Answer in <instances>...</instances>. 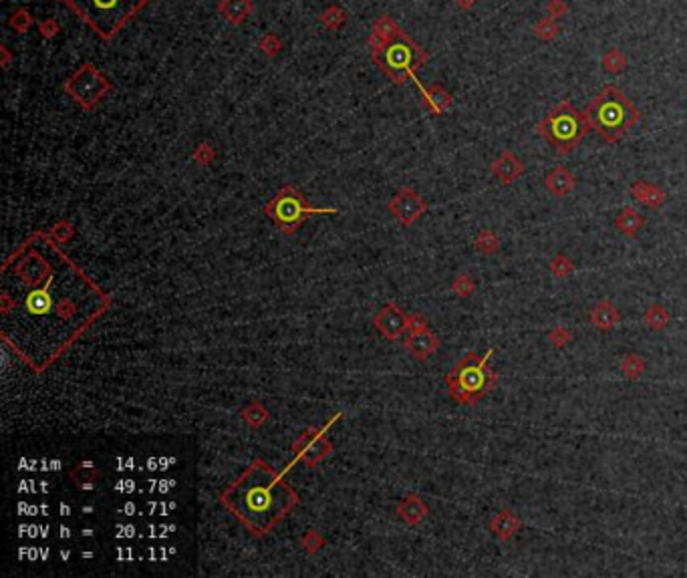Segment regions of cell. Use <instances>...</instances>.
I'll return each mask as SVG.
<instances>
[{
  "label": "cell",
  "mask_w": 687,
  "mask_h": 578,
  "mask_svg": "<svg viewBox=\"0 0 687 578\" xmlns=\"http://www.w3.org/2000/svg\"><path fill=\"white\" fill-rule=\"evenodd\" d=\"M254 10V4L252 0H220L218 4V12L220 17L228 23V25H240L244 23L250 12Z\"/></svg>",
  "instance_id": "cell-14"
},
{
  "label": "cell",
  "mask_w": 687,
  "mask_h": 578,
  "mask_svg": "<svg viewBox=\"0 0 687 578\" xmlns=\"http://www.w3.org/2000/svg\"><path fill=\"white\" fill-rule=\"evenodd\" d=\"M522 528V520L518 514L510 508H502L492 520H490V532L500 538V540H510L516 536V532Z\"/></svg>",
  "instance_id": "cell-12"
},
{
  "label": "cell",
  "mask_w": 687,
  "mask_h": 578,
  "mask_svg": "<svg viewBox=\"0 0 687 578\" xmlns=\"http://www.w3.org/2000/svg\"><path fill=\"white\" fill-rule=\"evenodd\" d=\"M524 161L518 158L514 152L510 149H504L502 154L498 158L492 161L490 165V172L492 176L500 182L502 185H512L522 174H524Z\"/></svg>",
  "instance_id": "cell-7"
},
{
  "label": "cell",
  "mask_w": 687,
  "mask_h": 578,
  "mask_svg": "<svg viewBox=\"0 0 687 578\" xmlns=\"http://www.w3.org/2000/svg\"><path fill=\"white\" fill-rule=\"evenodd\" d=\"M260 49H263V53L266 56H276V54L280 53V49H283V41H280L278 34L266 32L265 37H263V41H260Z\"/></svg>",
  "instance_id": "cell-26"
},
{
  "label": "cell",
  "mask_w": 687,
  "mask_h": 578,
  "mask_svg": "<svg viewBox=\"0 0 687 578\" xmlns=\"http://www.w3.org/2000/svg\"><path fill=\"white\" fill-rule=\"evenodd\" d=\"M588 318H591V322H593L595 329H599V331H613L619 324V320H621V313L617 311V307L611 300H601V302H597L591 309Z\"/></svg>",
  "instance_id": "cell-13"
},
{
  "label": "cell",
  "mask_w": 687,
  "mask_h": 578,
  "mask_svg": "<svg viewBox=\"0 0 687 578\" xmlns=\"http://www.w3.org/2000/svg\"><path fill=\"white\" fill-rule=\"evenodd\" d=\"M393 211L399 216V220L409 224L425 211V204L413 189H401L393 202Z\"/></svg>",
  "instance_id": "cell-9"
},
{
  "label": "cell",
  "mask_w": 687,
  "mask_h": 578,
  "mask_svg": "<svg viewBox=\"0 0 687 578\" xmlns=\"http://www.w3.org/2000/svg\"><path fill=\"white\" fill-rule=\"evenodd\" d=\"M8 25H10V28H14L17 32H21V34H27L28 30L32 28V25H34V19H32V14L28 12L27 8L23 6V8H19L17 12H12V17H10V21H8Z\"/></svg>",
  "instance_id": "cell-25"
},
{
  "label": "cell",
  "mask_w": 687,
  "mask_h": 578,
  "mask_svg": "<svg viewBox=\"0 0 687 578\" xmlns=\"http://www.w3.org/2000/svg\"><path fill=\"white\" fill-rule=\"evenodd\" d=\"M63 89L81 107L91 109L103 99V95L111 89V83L93 63H83L79 69L63 83Z\"/></svg>",
  "instance_id": "cell-6"
},
{
  "label": "cell",
  "mask_w": 687,
  "mask_h": 578,
  "mask_svg": "<svg viewBox=\"0 0 687 578\" xmlns=\"http://www.w3.org/2000/svg\"><path fill=\"white\" fill-rule=\"evenodd\" d=\"M548 339H551V342H553L555 347H564V344H568V341L573 339V335H571L568 329H564L562 324H558V327H555V329L551 331Z\"/></svg>",
  "instance_id": "cell-29"
},
{
  "label": "cell",
  "mask_w": 687,
  "mask_h": 578,
  "mask_svg": "<svg viewBox=\"0 0 687 578\" xmlns=\"http://www.w3.org/2000/svg\"><path fill=\"white\" fill-rule=\"evenodd\" d=\"M643 226H645V218L635 210V208H629V206L623 208L621 214L615 218V228H617L621 234H625V236L629 238L637 236V234L641 232Z\"/></svg>",
  "instance_id": "cell-16"
},
{
  "label": "cell",
  "mask_w": 687,
  "mask_h": 578,
  "mask_svg": "<svg viewBox=\"0 0 687 578\" xmlns=\"http://www.w3.org/2000/svg\"><path fill=\"white\" fill-rule=\"evenodd\" d=\"M492 355H494V349H488L482 357L476 353H470L458 367L453 369V373L448 377V383L449 393L455 401L472 405L496 387L498 377L488 367V361Z\"/></svg>",
  "instance_id": "cell-4"
},
{
  "label": "cell",
  "mask_w": 687,
  "mask_h": 578,
  "mask_svg": "<svg viewBox=\"0 0 687 578\" xmlns=\"http://www.w3.org/2000/svg\"><path fill=\"white\" fill-rule=\"evenodd\" d=\"M150 0H65L95 34L111 41L147 6Z\"/></svg>",
  "instance_id": "cell-2"
},
{
  "label": "cell",
  "mask_w": 687,
  "mask_h": 578,
  "mask_svg": "<svg viewBox=\"0 0 687 578\" xmlns=\"http://www.w3.org/2000/svg\"><path fill=\"white\" fill-rule=\"evenodd\" d=\"M627 65H629L627 54L623 53L621 49H617V47H611L607 53L603 54V59H601V67H603V71L608 73V75L623 73L627 69Z\"/></svg>",
  "instance_id": "cell-17"
},
{
  "label": "cell",
  "mask_w": 687,
  "mask_h": 578,
  "mask_svg": "<svg viewBox=\"0 0 687 578\" xmlns=\"http://www.w3.org/2000/svg\"><path fill=\"white\" fill-rule=\"evenodd\" d=\"M619 367H621V373H623L625 379L637 381V379H641L643 373H645V361H643L641 355L629 353V355H625V357L621 359V365H619Z\"/></svg>",
  "instance_id": "cell-19"
},
{
  "label": "cell",
  "mask_w": 687,
  "mask_h": 578,
  "mask_svg": "<svg viewBox=\"0 0 687 578\" xmlns=\"http://www.w3.org/2000/svg\"><path fill=\"white\" fill-rule=\"evenodd\" d=\"M305 211H311V210H307V208L300 204V198L294 196L292 192L291 196H289V192H285V194L278 198V202L274 204V214H276V218H278L280 222H296Z\"/></svg>",
  "instance_id": "cell-15"
},
{
  "label": "cell",
  "mask_w": 687,
  "mask_h": 578,
  "mask_svg": "<svg viewBox=\"0 0 687 578\" xmlns=\"http://www.w3.org/2000/svg\"><path fill=\"white\" fill-rule=\"evenodd\" d=\"M631 196L637 202H641L643 206H647L651 210H659L667 200V194L661 185L649 184V182H643V180H637L631 184Z\"/></svg>",
  "instance_id": "cell-11"
},
{
  "label": "cell",
  "mask_w": 687,
  "mask_h": 578,
  "mask_svg": "<svg viewBox=\"0 0 687 578\" xmlns=\"http://www.w3.org/2000/svg\"><path fill=\"white\" fill-rule=\"evenodd\" d=\"M399 32H403V30L397 27L396 23H393V19L387 17V14L379 17V19L375 21V25H373V34L379 37V39H381L383 43H387V45L396 39Z\"/></svg>",
  "instance_id": "cell-21"
},
{
  "label": "cell",
  "mask_w": 687,
  "mask_h": 578,
  "mask_svg": "<svg viewBox=\"0 0 687 578\" xmlns=\"http://www.w3.org/2000/svg\"><path fill=\"white\" fill-rule=\"evenodd\" d=\"M643 320H645V324H647L651 331H663V329L669 324L671 315H669V311H667L663 305H651V307L647 309L645 316H643Z\"/></svg>",
  "instance_id": "cell-20"
},
{
  "label": "cell",
  "mask_w": 687,
  "mask_h": 578,
  "mask_svg": "<svg viewBox=\"0 0 687 578\" xmlns=\"http://www.w3.org/2000/svg\"><path fill=\"white\" fill-rule=\"evenodd\" d=\"M582 113L591 130L607 143H619L625 139L641 119V111L633 101L613 85L603 87Z\"/></svg>",
  "instance_id": "cell-1"
},
{
  "label": "cell",
  "mask_w": 687,
  "mask_h": 578,
  "mask_svg": "<svg viewBox=\"0 0 687 578\" xmlns=\"http://www.w3.org/2000/svg\"><path fill=\"white\" fill-rule=\"evenodd\" d=\"M566 12H568V2L566 0H548L546 2V14L551 17V19H562V17H566Z\"/></svg>",
  "instance_id": "cell-27"
},
{
  "label": "cell",
  "mask_w": 687,
  "mask_h": 578,
  "mask_svg": "<svg viewBox=\"0 0 687 578\" xmlns=\"http://www.w3.org/2000/svg\"><path fill=\"white\" fill-rule=\"evenodd\" d=\"M57 2H65V0H57Z\"/></svg>",
  "instance_id": "cell-34"
},
{
  "label": "cell",
  "mask_w": 687,
  "mask_h": 578,
  "mask_svg": "<svg viewBox=\"0 0 687 578\" xmlns=\"http://www.w3.org/2000/svg\"><path fill=\"white\" fill-rule=\"evenodd\" d=\"M39 30H41V34L45 39H53V37H57V32H59V23L54 19H45V21L39 23Z\"/></svg>",
  "instance_id": "cell-30"
},
{
  "label": "cell",
  "mask_w": 687,
  "mask_h": 578,
  "mask_svg": "<svg viewBox=\"0 0 687 578\" xmlns=\"http://www.w3.org/2000/svg\"><path fill=\"white\" fill-rule=\"evenodd\" d=\"M435 347H438V341L433 337H418L413 341V351L418 353V357H427Z\"/></svg>",
  "instance_id": "cell-28"
},
{
  "label": "cell",
  "mask_w": 687,
  "mask_h": 578,
  "mask_svg": "<svg viewBox=\"0 0 687 578\" xmlns=\"http://www.w3.org/2000/svg\"><path fill=\"white\" fill-rule=\"evenodd\" d=\"M536 133L542 135L558 156H566L577 149V145L591 132V125L571 101H562L546 113V117L536 123Z\"/></svg>",
  "instance_id": "cell-3"
},
{
  "label": "cell",
  "mask_w": 687,
  "mask_h": 578,
  "mask_svg": "<svg viewBox=\"0 0 687 578\" xmlns=\"http://www.w3.org/2000/svg\"><path fill=\"white\" fill-rule=\"evenodd\" d=\"M532 32H534V37H536L538 41H542V43H551V41H555L556 37H558L560 25H558L556 19H551V17L546 14V17H542V19H538V21L534 23Z\"/></svg>",
  "instance_id": "cell-18"
},
{
  "label": "cell",
  "mask_w": 687,
  "mask_h": 578,
  "mask_svg": "<svg viewBox=\"0 0 687 578\" xmlns=\"http://www.w3.org/2000/svg\"><path fill=\"white\" fill-rule=\"evenodd\" d=\"M373 61L389 79L401 85L407 79H416V69L429 61V53H425L405 32H399L385 47L383 54L375 56Z\"/></svg>",
  "instance_id": "cell-5"
},
{
  "label": "cell",
  "mask_w": 687,
  "mask_h": 578,
  "mask_svg": "<svg viewBox=\"0 0 687 578\" xmlns=\"http://www.w3.org/2000/svg\"><path fill=\"white\" fill-rule=\"evenodd\" d=\"M453 2H455V6H458L460 10H470V8L476 6L478 0H453Z\"/></svg>",
  "instance_id": "cell-32"
},
{
  "label": "cell",
  "mask_w": 687,
  "mask_h": 578,
  "mask_svg": "<svg viewBox=\"0 0 687 578\" xmlns=\"http://www.w3.org/2000/svg\"><path fill=\"white\" fill-rule=\"evenodd\" d=\"M474 246H476L478 252L490 256V254H496L500 250V238H498L496 232H492V230H482L478 234Z\"/></svg>",
  "instance_id": "cell-22"
},
{
  "label": "cell",
  "mask_w": 687,
  "mask_h": 578,
  "mask_svg": "<svg viewBox=\"0 0 687 578\" xmlns=\"http://www.w3.org/2000/svg\"><path fill=\"white\" fill-rule=\"evenodd\" d=\"M411 81H413V83L420 87V91H422L423 105L427 107L431 113H435V115H442V113H446L449 107H451V103H453V97H451V93H449V91H446L442 85H431L429 89H425L422 83H420V79H418V77H416V79H411Z\"/></svg>",
  "instance_id": "cell-10"
},
{
  "label": "cell",
  "mask_w": 687,
  "mask_h": 578,
  "mask_svg": "<svg viewBox=\"0 0 687 578\" xmlns=\"http://www.w3.org/2000/svg\"><path fill=\"white\" fill-rule=\"evenodd\" d=\"M453 289H455L458 294H462V296H470V294L474 292V282H472L468 276H460V278L455 280Z\"/></svg>",
  "instance_id": "cell-31"
},
{
  "label": "cell",
  "mask_w": 687,
  "mask_h": 578,
  "mask_svg": "<svg viewBox=\"0 0 687 578\" xmlns=\"http://www.w3.org/2000/svg\"><path fill=\"white\" fill-rule=\"evenodd\" d=\"M542 184H544L546 192H548L553 198L562 200V198H566V196L575 189L577 178L573 176L571 169H566L564 165H558V167H553V169L544 176Z\"/></svg>",
  "instance_id": "cell-8"
},
{
  "label": "cell",
  "mask_w": 687,
  "mask_h": 578,
  "mask_svg": "<svg viewBox=\"0 0 687 578\" xmlns=\"http://www.w3.org/2000/svg\"><path fill=\"white\" fill-rule=\"evenodd\" d=\"M320 25L325 28H329V30H337V28H341L345 25V21H347V17H345V10L341 8V6H329V8H325L322 12H320Z\"/></svg>",
  "instance_id": "cell-23"
},
{
  "label": "cell",
  "mask_w": 687,
  "mask_h": 578,
  "mask_svg": "<svg viewBox=\"0 0 687 578\" xmlns=\"http://www.w3.org/2000/svg\"><path fill=\"white\" fill-rule=\"evenodd\" d=\"M2 53H4V61H2V65H4V67H8V61H10V54H8V51H6V47H2Z\"/></svg>",
  "instance_id": "cell-33"
},
{
  "label": "cell",
  "mask_w": 687,
  "mask_h": 578,
  "mask_svg": "<svg viewBox=\"0 0 687 578\" xmlns=\"http://www.w3.org/2000/svg\"><path fill=\"white\" fill-rule=\"evenodd\" d=\"M548 270L555 278H568L575 272V262L564 254H556L548 264Z\"/></svg>",
  "instance_id": "cell-24"
}]
</instances>
